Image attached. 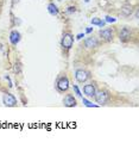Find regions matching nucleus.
I'll use <instances>...</instances> for the list:
<instances>
[{
    "mask_svg": "<svg viewBox=\"0 0 139 155\" xmlns=\"http://www.w3.org/2000/svg\"><path fill=\"white\" fill-rule=\"evenodd\" d=\"M84 1H86V2H89V0H84Z\"/></svg>",
    "mask_w": 139,
    "mask_h": 155,
    "instance_id": "nucleus-21",
    "label": "nucleus"
},
{
    "mask_svg": "<svg viewBox=\"0 0 139 155\" xmlns=\"http://www.w3.org/2000/svg\"><path fill=\"white\" fill-rule=\"evenodd\" d=\"M92 31H93V28H88V29L86 30V32H87V34H90Z\"/></svg>",
    "mask_w": 139,
    "mask_h": 155,
    "instance_id": "nucleus-20",
    "label": "nucleus"
},
{
    "mask_svg": "<svg viewBox=\"0 0 139 155\" xmlns=\"http://www.w3.org/2000/svg\"><path fill=\"white\" fill-rule=\"evenodd\" d=\"M73 88H74V91H75V93H76V96H77V97H82V94H81V91H80L79 87H77L76 85H74V86H73Z\"/></svg>",
    "mask_w": 139,
    "mask_h": 155,
    "instance_id": "nucleus-17",
    "label": "nucleus"
},
{
    "mask_svg": "<svg viewBox=\"0 0 139 155\" xmlns=\"http://www.w3.org/2000/svg\"><path fill=\"white\" fill-rule=\"evenodd\" d=\"M84 45H86V48H88V49H95V48H98V47L100 45V42L96 37L90 36V37L86 38V41H84Z\"/></svg>",
    "mask_w": 139,
    "mask_h": 155,
    "instance_id": "nucleus-9",
    "label": "nucleus"
},
{
    "mask_svg": "<svg viewBox=\"0 0 139 155\" xmlns=\"http://www.w3.org/2000/svg\"><path fill=\"white\" fill-rule=\"evenodd\" d=\"M133 12V6L131 4H125L121 6V10H120V15L122 17H130Z\"/></svg>",
    "mask_w": 139,
    "mask_h": 155,
    "instance_id": "nucleus-10",
    "label": "nucleus"
},
{
    "mask_svg": "<svg viewBox=\"0 0 139 155\" xmlns=\"http://www.w3.org/2000/svg\"><path fill=\"white\" fill-rule=\"evenodd\" d=\"M92 24H93V25H96V26H99V28H103V26L106 25V21L100 19V18H93V19H92Z\"/></svg>",
    "mask_w": 139,
    "mask_h": 155,
    "instance_id": "nucleus-14",
    "label": "nucleus"
},
{
    "mask_svg": "<svg viewBox=\"0 0 139 155\" xmlns=\"http://www.w3.org/2000/svg\"><path fill=\"white\" fill-rule=\"evenodd\" d=\"M2 103H4V105L7 106V107H14V106H17V99H16V97H14L13 94H11V93L4 94V97H2Z\"/></svg>",
    "mask_w": 139,
    "mask_h": 155,
    "instance_id": "nucleus-6",
    "label": "nucleus"
},
{
    "mask_svg": "<svg viewBox=\"0 0 139 155\" xmlns=\"http://www.w3.org/2000/svg\"><path fill=\"white\" fill-rule=\"evenodd\" d=\"M48 12H49L51 16H57L58 12H60V10H58V7H57L54 2H50V4L48 5Z\"/></svg>",
    "mask_w": 139,
    "mask_h": 155,
    "instance_id": "nucleus-13",
    "label": "nucleus"
},
{
    "mask_svg": "<svg viewBox=\"0 0 139 155\" xmlns=\"http://www.w3.org/2000/svg\"><path fill=\"white\" fill-rule=\"evenodd\" d=\"M82 37H84V34H79L76 38H77V39H81V38H82Z\"/></svg>",
    "mask_w": 139,
    "mask_h": 155,
    "instance_id": "nucleus-19",
    "label": "nucleus"
},
{
    "mask_svg": "<svg viewBox=\"0 0 139 155\" xmlns=\"http://www.w3.org/2000/svg\"><path fill=\"white\" fill-rule=\"evenodd\" d=\"M82 101H83V104H84L87 107H98V106H99L98 104H93V103L88 101V100H87V99H84V98L82 99Z\"/></svg>",
    "mask_w": 139,
    "mask_h": 155,
    "instance_id": "nucleus-15",
    "label": "nucleus"
},
{
    "mask_svg": "<svg viewBox=\"0 0 139 155\" xmlns=\"http://www.w3.org/2000/svg\"><path fill=\"white\" fill-rule=\"evenodd\" d=\"M99 37L103 42H112L113 37H114V31L109 28H106V29H101L99 31Z\"/></svg>",
    "mask_w": 139,
    "mask_h": 155,
    "instance_id": "nucleus-5",
    "label": "nucleus"
},
{
    "mask_svg": "<svg viewBox=\"0 0 139 155\" xmlns=\"http://www.w3.org/2000/svg\"><path fill=\"white\" fill-rule=\"evenodd\" d=\"M105 21H106V23H115L117 19H115V18H113V17H111V16H107Z\"/></svg>",
    "mask_w": 139,
    "mask_h": 155,
    "instance_id": "nucleus-16",
    "label": "nucleus"
},
{
    "mask_svg": "<svg viewBox=\"0 0 139 155\" xmlns=\"http://www.w3.org/2000/svg\"><path fill=\"white\" fill-rule=\"evenodd\" d=\"M94 98L99 105H106L109 101V93L105 90H100V91H96Z\"/></svg>",
    "mask_w": 139,
    "mask_h": 155,
    "instance_id": "nucleus-3",
    "label": "nucleus"
},
{
    "mask_svg": "<svg viewBox=\"0 0 139 155\" xmlns=\"http://www.w3.org/2000/svg\"><path fill=\"white\" fill-rule=\"evenodd\" d=\"M74 44V36L70 32H64L61 39V47L63 50H70Z\"/></svg>",
    "mask_w": 139,
    "mask_h": 155,
    "instance_id": "nucleus-1",
    "label": "nucleus"
},
{
    "mask_svg": "<svg viewBox=\"0 0 139 155\" xmlns=\"http://www.w3.org/2000/svg\"><path fill=\"white\" fill-rule=\"evenodd\" d=\"M75 79L79 84H84L90 79V73L86 69H77L75 72Z\"/></svg>",
    "mask_w": 139,
    "mask_h": 155,
    "instance_id": "nucleus-4",
    "label": "nucleus"
},
{
    "mask_svg": "<svg viewBox=\"0 0 139 155\" xmlns=\"http://www.w3.org/2000/svg\"><path fill=\"white\" fill-rule=\"evenodd\" d=\"M63 104H64V106H67V107H74V106L77 105L76 99L74 98L73 94H67V96L64 97V99H63Z\"/></svg>",
    "mask_w": 139,
    "mask_h": 155,
    "instance_id": "nucleus-11",
    "label": "nucleus"
},
{
    "mask_svg": "<svg viewBox=\"0 0 139 155\" xmlns=\"http://www.w3.org/2000/svg\"><path fill=\"white\" fill-rule=\"evenodd\" d=\"M69 87H70V81H69L68 77L62 75V77H60L57 79V81H56V88H57L58 92L64 93V92H67L69 90Z\"/></svg>",
    "mask_w": 139,
    "mask_h": 155,
    "instance_id": "nucleus-2",
    "label": "nucleus"
},
{
    "mask_svg": "<svg viewBox=\"0 0 139 155\" xmlns=\"http://www.w3.org/2000/svg\"><path fill=\"white\" fill-rule=\"evenodd\" d=\"M20 39H21V35H20L19 31H17V30H12L11 34H10V42H11V44L17 45V44L20 42Z\"/></svg>",
    "mask_w": 139,
    "mask_h": 155,
    "instance_id": "nucleus-12",
    "label": "nucleus"
},
{
    "mask_svg": "<svg viewBox=\"0 0 139 155\" xmlns=\"http://www.w3.org/2000/svg\"><path fill=\"white\" fill-rule=\"evenodd\" d=\"M68 8H69L68 12H75V11H76V10H75V8H76L75 6H70V7H68Z\"/></svg>",
    "mask_w": 139,
    "mask_h": 155,
    "instance_id": "nucleus-18",
    "label": "nucleus"
},
{
    "mask_svg": "<svg viewBox=\"0 0 139 155\" xmlns=\"http://www.w3.org/2000/svg\"><path fill=\"white\" fill-rule=\"evenodd\" d=\"M131 37H132V31H131L130 28L125 26V28H122L119 31V39L121 42H124V43L128 42L131 39Z\"/></svg>",
    "mask_w": 139,
    "mask_h": 155,
    "instance_id": "nucleus-8",
    "label": "nucleus"
},
{
    "mask_svg": "<svg viewBox=\"0 0 139 155\" xmlns=\"http://www.w3.org/2000/svg\"><path fill=\"white\" fill-rule=\"evenodd\" d=\"M96 91H98V90H96V86H95V84H93V82L87 84V85L83 86V93L88 98H94Z\"/></svg>",
    "mask_w": 139,
    "mask_h": 155,
    "instance_id": "nucleus-7",
    "label": "nucleus"
}]
</instances>
